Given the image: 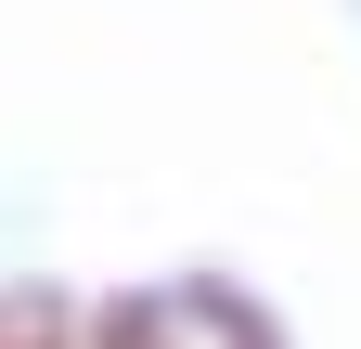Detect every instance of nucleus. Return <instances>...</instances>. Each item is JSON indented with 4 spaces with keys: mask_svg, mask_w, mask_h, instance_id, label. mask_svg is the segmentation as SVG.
<instances>
[{
    "mask_svg": "<svg viewBox=\"0 0 361 349\" xmlns=\"http://www.w3.org/2000/svg\"><path fill=\"white\" fill-rule=\"evenodd\" d=\"M116 349H258V324L233 297H142V311L116 324Z\"/></svg>",
    "mask_w": 361,
    "mask_h": 349,
    "instance_id": "obj_1",
    "label": "nucleus"
}]
</instances>
